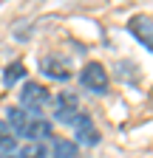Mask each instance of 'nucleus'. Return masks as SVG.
<instances>
[{"label":"nucleus","instance_id":"1","mask_svg":"<svg viewBox=\"0 0 153 158\" xmlns=\"http://www.w3.org/2000/svg\"><path fill=\"white\" fill-rule=\"evenodd\" d=\"M48 102H51V96H48V90L40 82H26L23 85V90H20V107L26 113H43L48 107Z\"/></svg>","mask_w":153,"mask_h":158},{"label":"nucleus","instance_id":"2","mask_svg":"<svg viewBox=\"0 0 153 158\" xmlns=\"http://www.w3.org/2000/svg\"><path fill=\"white\" fill-rule=\"evenodd\" d=\"M71 127H74V135H76L80 144H85V147L99 144V130H97V124H94V118L88 113H76L74 122H71Z\"/></svg>","mask_w":153,"mask_h":158},{"label":"nucleus","instance_id":"3","mask_svg":"<svg viewBox=\"0 0 153 158\" xmlns=\"http://www.w3.org/2000/svg\"><path fill=\"white\" fill-rule=\"evenodd\" d=\"M80 82H82V88H88L94 93H105L108 90V71L99 62H88L80 71Z\"/></svg>","mask_w":153,"mask_h":158},{"label":"nucleus","instance_id":"4","mask_svg":"<svg viewBox=\"0 0 153 158\" xmlns=\"http://www.w3.org/2000/svg\"><path fill=\"white\" fill-rule=\"evenodd\" d=\"M40 71L48 76V79H57V82H65L71 76V62L60 54H46L40 59Z\"/></svg>","mask_w":153,"mask_h":158},{"label":"nucleus","instance_id":"5","mask_svg":"<svg viewBox=\"0 0 153 158\" xmlns=\"http://www.w3.org/2000/svg\"><path fill=\"white\" fill-rule=\"evenodd\" d=\"M80 113V99L74 93H57L54 96V118L63 124H71L74 116Z\"/></svg>","mask_w":153,"mask_h":158},{"label":"nucleus","instance_id":"6","mask_svg":"<svg viewBox=\"0 0 153 158\" xmlns=\"http://www.w3.org/2000/svg\"><path fill=\"white\" fill-rule=\"evenodd\" d=\"M128 28H130V34L136 37L145 48L153 51V17H150V14H136V17H130Z\"/></svg>","mask_w":153,"mask_h":158},{"label":"nucleus","instance_id":"7","mask_svg":"<svg viewBox=\"0 0 153 158\" xmlns=\"http://www.w3.org/2000/svg\"><path fill=\"white\" fill-rule=\"evenodd\" d=\"M20 135H23V138H28V141H43V138H48V135H51V124L46 122V118L31 116V122L26 124V130H23Z\"/></svg>","mask_w":153,"mask_h":158},{"label":"nucleus","instance_id":"8","mask_svg":"<svg viewBox=\"0 0 153 158\" xmlns=\"http://www.w3.org/2000/svg\"><path fill=\"white\" fill-rule=\"evenodd\" d=\"M54 158H80V147L71 138H54Z\"/></svg>","mask_w":153,"mask_h":158},{"label":"nucleus","instance_id":"9","mask_svg":"<svg viewBox=\"0 0 153 158\" xmlns=\"http://www.w3.org/2000/svg\"><path fill=\"white\" fill-rule=\"evenodd\" d=\"M6 116H9V127H14V133H17V135H20V133L26 130V124L31 122V116H28L23 107H11Z\"/></svg>","mask_w":153,"mask_h":158},{"label":"nucleus","instance_id":"10","mask_svg":"<svg viewBox=\"0 0 153 158\" xmlns=\"http://www.w3.org/2000/svg\"><path fill=\"white\" fill-rule=\"evenodd\" d=\"M20 158H48V147L43 141H28L20 150Z\"/></svg>","mask_w":153,"mask_h":158},{"label":"nucleus","instance_id":"11","mask_svg":"<svg viewBox=\"0 0 153 158\" xmlns=\"http://www.w3.org/2000/svg\"><path fill=\"white\" fill-rule=\"evenodd\" d=\"M26 76V65L23 62H11L3 73V85H14V82H20V79Z\"/></svg>","mask_w":153,"mask_h":158},{"label":"nucleus","instance_id":"12","mask_svg":"<svg viewBox=\"0 0 153 158\" xmlns=\"http://www.w3.org/2000/svg\"><path fill=\"white\" fill-rule=\"evenodd\" d=\"M11 147H14L11 130H9V124H3V122H0V152H6V150H11Z\"/></svg>","mask_w":153,"mask_h":158},{"label":"nucleus","instance_id":"13","mask_svg":"<svg viewBox=\"0 0 153 158\" xmlns=\"http://www.w3.org/2000/svg\"><path fill=\"white\" fill-rule=\"evenodd\" d=\"M0 158H14V155H6V152H0Z\"/></svg>","mask_w":153,"mask_h":158}]
</instances>
